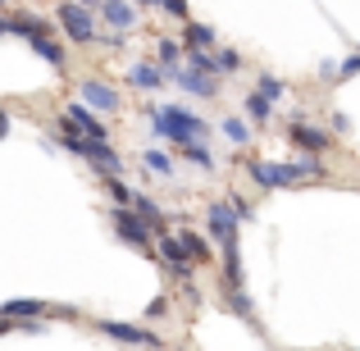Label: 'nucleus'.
Returning a JSON list of instances; mask_svg holds the SVG:
<instances>
[{"label": "nucleus", "mask_w": 360, "mask_h": 351, "mask_svg": "<svg viewBox=\"0 0 360 351\" xmlns=\"http://www.w3.org/2000/svg\"><path fill=\"white\" fill-rule=\"evenodd\" d=\"M128 82H132V87H141V91H155L160 82H165V73H160L155 64H132V69H128Z\"/></svg>", "instance_id": "22"}, {"label": "nucleus", "mask_w": 360, "mask_h": 351, "mask_svg": "<svg viewBox=\"0 0 360 351\" xmlns=\"http://www.w3.org/2000/svg\"><path fill=\"white\" fill-rule=\"evenodd\" d=\"M165 310H169V301H165V297H155V301H150V306H146V315L155 319V315H165Z\"/></svg>", "instance_id": "34"}, {"label": "nucleus", "mask_w": 360, "mask_h": 351, "mask_svg": "<svg viewBox=\"0 0 360 351\" xmlns=\"http://www.w3.org/2000/svg\"><path fill=\"white\" fill-rule=\"evenodd\" d=\"M224 137H229L233 146H246V141H251V128H246L242 119H224Z\"/></svg>", "instance_id": "30"}, {"label": "nucleus", "mask_w": 360, "mask_h": 351, "mask_svg": "<svg viewBox=\"0 0 360 351\" xmlns=\"http://www.w3.org/2000/svg\"><path fill=\"white\" fill-rule=\"evenodd\" d=\"M288 141H292V146H301V151H315V155H324V151H333L338 137H328L324 128H315V123L292 119V123H288Z\"/></svg>", "instance_id": "8"}, {"label": "nucleus", "mask_w": 360, "mask_h": 351, "mask_svg": "<svg viewBox=\"0 0 360 351\" xmlns=\"http://www.w3.org/2000/svg\"><path fill=\"white\" fill-rule=\"evenodd\" d=\"M356 51H360V46H356Z\"/></svg>", "instance_id": "41"}, {"label": "nucleus", "mask_w": 360, "mask_h": 351, "mask_svg": "<svg viewBox=\"0 0 360 351\" xmlns=\"http://www.w3.org/2000/svg\"><path fill=\"white\" fill-rule=\"evenodd\" d=\"M356 73H360V51L352 55V60H342V64L333 69V82H347V78H356Z\"/></svg>", "instance_id": "31"}, {"label": "nucleus", "mask_w": 360, "mask_h": 351, "mask_svg": "<svg viewBox=\"0 0 360 351\" xmlns=\"http://www.w3.org/2000/svg\"><path fill=\"white\" fill-rule=\"evenodd\" d=\"M9 328H14V319H9V315H0V338H5Z\"/></svg>", "instance_id": "36"}, {"label": "nucleus", "mask_w": 360, "mask_h": 351, "mask_svg": "<svg viewBox=\"0 0 360 351\" xmlns=\"http://www.w3.org/2000/svg\"><path fill=\"white\" fill-rule=\"evenodd\" d=\"M128 210H132V215H137V219H141V224H146V229H150V233H160V229H165V210H160V205H155V201H150V196H146V192H137V187H132V196H128Z\"/></svg>", "instance_id": "13"}, {"label": "nucleus", "mask_w": 360, "mask_h": 351, "mask_svg": "<svg viewBox=\"0 0 360 351\" xmlns=\"http://www.w3.org/2000/svg\"><path fill=\"white\" fill-rule=\"evenodd\" d=\"M219 255H224V288L242 283V246H238V237H224Z\"/></svg>", "instance_id": "17"}, {"label": "nucleus", "mask_w": 360, "mask_h": 351, "mask_svg": "<svg viewBox=\"0 0 360 351\" xmlns=\"http://www.w3.org/2000/svg\"><path fill=\"white\" fill-rule=\"evenodd\" d=\"M0 5H5V0H0Z\"/></svg>", "instance_id": "40"}, {"label": "nucleus", "mask_w": 360, "mask_h": 351, "mask_svg": "<svg viewBox=\"0 0 360 351\" xmlns=\"http://www.w3.org/2000/svg\"><path fill=\"white\" fill-rule=\"evenodd\" d=\"M78 5H87V9H96V5H101V0H78Z\"/></svg>", "instance_id": "38"}, {"label": "nucleus", "mask_w": 360, "mask_h": 351, "mask_svg": "<svg viewBox=\"0 0 360 351\" xmlns=\"http://www.w3.org/2000/svg\"><path fill=\"white\" fill-rule=\"evenodd\" d=\"M5 137H9V115L0 110V141H5Z\"/></svg>", "instance_id": "35"}, {"label": "nucleus", "mask_w": 360, "mask_h": 351, "mask_svg": "<svg viewBox=\"0 0 360 351\" xmlns=\"http://www.w3.org/2000/svg\"><path fill=\"white\" fill-rule=\"evenodd\" d=\"M101 183H105V192H110V201H119V205H128V196H132V187L123 183L119 174H101Z\"/></svg>", "instance_id": "27"}, {"label": "nucleus", "mask_w": 360, "mask_h": 351, "mask_svg": "<svg viewBox=\"0 0 360 351\" xmlns=\"http://www.w3.org/2000/svg\"><path fill=\"white\" fill-rule=\"evenodd\" d=\"M183 42L187 46H196V51H214V27L210 23H192V18H183Z\"/></svg>", "instance_id": "19"}, {"label": "nucleus", "mask_w": 360, "mask_h": 351, "mask_svg": "<svg viewBox=\"0 0 360 351\" xmlns=\"http://www.w3.org/2000/svg\"><path fill=\"white\" fill-rule=\"evenodd\" d=\"M178 242H183V251L192 255V264H210L214 260V246H210V237H205V233L187 229V233H178Z\"/></svg>", "instance_id": "18"}, {"label": "nucleus", "mask_w": 360, "mask_h": 351, "mask_svg": "<svg viewBox=\"0 0 360 351\" xmlns=\"http://www.w3.org/2000/svg\"><path fill=\"white\" fill-rule=\"evenodd\" d=\"M274 115V101L264 96V91H251V96H246V119H255V123H264Z\"/></svg>", "instance_id": "25"}, {"label": "nucleus", "mask_w": 360, "mask_h": 351, "mask_svg": "<svg viewBox=\"0 0 360 351\" xmlns=\"http://www.w3.org/2000/svg\"><path fill=\"white\" fill-rule=\"evenodd\" d=\"M137 5H155V0H137Z\"/></svg>", "instance_id": "39"}, {"label": "nucleus", "mask_w": 360, "mask_h": 351, "mask_svg": "<svg viewBox=\"0 0 360 351\" xmlns=\"http://www.w3.org/2000/svg\"><path fill=\"white\" fill-rule=\"evenodd\" d=\"M205 224H210V237H214V242H224V237H238V219H233L229 201H214L210 210H205Z\"/></svg>", "instance_id": "14"}, {"label": "nucleus", "mask_w": 360, "mask_h": 351, "mask_svg": "<svg viewBox=\"0 0 360 351\" xmlns=\"http://www.w3.org/2000/svg\"><path fill=\"white\" fill-rule=\"evenodd\" d=\"M224 306H229V310H233L238 319H246L251 328H260V319H255V301H251V297L242 292V283H233V288H224Z\"/></svg>", "instance_id": "15"}, {"label": "nucleus", "mask_w": 360, "mask_h": 351, "mask_svg": "<svg viewBox=\"0 0 360 351\" xmlns=\"http://www.w3.org/2000/svg\"><path fill=\"white\" fill-rule=\"evenodd\" d=\"M64 115L78 123L82 137H91V141H110V128L96 119V110H91V106H82V101H69V110H64Z\"/></svg>", "instance_id": "10"}, {"label": "nucleus", "mask_w": 360, "mask_h": 351, "mask_svg": "<svg viewBox=\"0 0 360 351\" xmlns=\"http://www.w3.org/2000/svg\"><path fill=\"white\" fill-rule=\"evenodd\" d=\"M82 160H91V165H96V174H123V160L115 155V146H110V141H91L87 137Z\"/></svg>", "instance_id": "12"}, {"label": "nucleus", "mask_w": 360, "mask_h": 351, "mask_svg": "<svg viewBox=\"0 0 360 351\" xmlns=\"http://www.w3.org/2000/svg\"><path fill=\"white\" fill-rule=\"evenodd\" d=\"M165 82H174V87H183V91H192V96H205V101H214L219 96V78L214 73H201V69H169L165 73Z\"/></svg>", "instance_id": "7"}, {"label": "nucleus", "mask_w": 360, "mask_h": 351, "mask_svg": "<svg viewBox=\"0 0 360 351\" xmlns=\"http://www.w3.org/2000/svg\"><path fill=\"white\" fill-rule=\"evenodd\" d=\"M246 174H251L255 187H297L301 183V169L297 160H283V165H269V160H246Z\"/></svg>", "instance_id": "5"}, {"label": "nucleus", "mask_w": 360, "mask_h": 351, "mask_svg": "<svg viewBox=\"0 0 360 351\" xmlns=\"http://www.w3.org/2000/svg\"><path fill=\"white\" fill-rule=\"evenodd\" d=\"M229 210H233V219H238V224H242V219H246V224L255 219V205H251V201H242V196H233V201H229Z\"/></svg>", "instance_id": "32"}, {"label": "nucleus", "mask_w": 360, "mask_h": 351, "mask_svg": "<svg viewBox=\"0 0 360 351\" xmlns=\"http://www.w3.org/2000/svg\"><path fill=\"white\" fill-rule=\"evenodd\" d=\"M78 96H82V106L101 110V115H115V110L123 106V101H119V91L110 87V82H101V78H87V82H78Z\"/></svg>", "instance_id": "9"}, {"label": "nucleus", "mask_w": 360, "mask_h": 351, "mask_svg": "<svg viewBox=\"0 0 360 351\" xmlns=\"http://www.w3.org/2000/svg\"><path fill=\"white\" fill-rule=\"evenodd\" d=\"M178 151H183V155L192 160L196 169H214V155H210V151H205V146H201V141H196V137H192V141H183V146H178Z\"/></svg>", "instance_id": "26"}, {"label": "nucleus", "mask_w": 360, "mask_h": 351, "mask_svg": "<svg viewBox=\"0 0 360 351\" xmlns=\"http://www.w3.org/2000/svg\"><path fill=\"white\" fill-rule=\"evenodd\" d=\"M255 91H264L269 101H283V96H288V82H283V78H274V73H260V82H255Z\"/></svg>", "instance_id": "29"}, {"label": "nucleus", "mask_w": 360, "mask_h": 351, "mask_svg": "<svg viewBox=\"0 0 360 351\" xmlns=\"http://www.w3.org/2000/svg\"><path fill=\"white\" fill-rule=\"evenodd\" d=\"M55 141H60L64 151H73V155H82V146H87V137L78 132V123H73L69 115H64L60 123H55Z\"/></svg>", "instance_id": "20"}, {"label": "nucleus", "mask_w": 360, "mask_h": 351, "mask_svg": "<svg viewBox=\"0 0 360 351\" xmlns=\"http://www.w3.org/2000/svg\"><path fill=\"white\" fill-rule=\"evenodd\" d=\"M242 69V55L238 51H210V73L224 78V73H238Z\"/></svg>", "instance_id": "24"}, {"label": "nucleus", "mask_w": 360, "mask_h": 351, "mask_svg": "<svg viewBox=\"0 0 360 351\" xmlns=\"http://www.w3.org/2000/svg\"><path fill=\"white\" fill-rule=\"evenodd\" d=\"M155 55H160V73L178 69V64H183V42H174V37H160Z\"/></svg>", "instance_id": "23"}, {"label": "nucleus", "mask_w": 360, "mask_h": 351, "mask_svg": "<svg viewBox=\"0 0 360 351\" xmlns=\"http://www.w3.org/2000/svg\"><path fill=\"white\" fill-rule=\"evenodd\" d=\"M46 310H51L46 301H37V297H18V301H5V306H0V315H9V319H14V328H18V324H37Z\"/></svg>", "instance_id": "11"}, {"label": "nucleus", "mask_w": 360, "mask_h": 351, "mask_svg": "<svg viewBox=\"0 0 360 351\" xmlns=\"http://www.w3.org/2000/svg\"><path fill=\"white\" fill-rule=\"evenodd\" d=\"M141 165H146V169H155L160 178H174V160H169L165 151H146V155H141Z\"/></svg>", "instance_id": "28"}, {"label": "nucleus", "mask_w": 360, "mask_h": 351, "mask_svg": "<svg viewBox=\"0 0 360 351\" xmlns=\"http://www.w3.org/2000/svg\"><path fill=\"white\" fill-rule=\"evenodd\" d=\"M150 255H160V260H165L169 269L178 274V283H183V292H187V297L196 301V288H192V269H196V264H192V255L183 251V242H178V237L169 233V229H160V233H155V242H150Z\"/></svg>", "instance_id": "2"}, {"label": "nucleus", "mask_w": 360, "mask_h": 351, "mask_svg": "<svg viewBox=\"0 0 360 351\" xmlns=\"http://www.w3.org/2000/svg\"><path fill=\"white\" fill-rule=\"evenodd\" d=\"M0 37H9V18L5 14H0Z\"/></svg>", "instance_id": "37"}, {"label": "nucleus", "mask_w": 360, "mask_h": 351, "mask_svg": "<svg viewBox=\"0 0 360 351\" xmlns=\"http://www.w3.org/2000/svg\"><path fill=\"white\" fill-rule=\"evenodd\" d=\"M55 27H60L69 42H78V46H91V42H96V23H91V9H87V5H78V0H64V5H60V14H55Z\"/></svg>", "instance_id": "3"}, {"label": "nucleus", "mask_w": 360, "mask_h": 351, "mask_svg": "<svg viewBox=\"0 0 360 351\" xmlns=\"http://www.w3.org/2000/svg\"><path fill=\"white\" fill-rule=\"evenodd\" d=\"M150 128H155V137H169L174 146H183V141H192V137H201V132H205V119L169 101L165 110H150Z\"/></svg>", "instance_id": "1"}, {"label": "nucleus", "mask_w": 360, "mask_h": 351, "mask_svg": "<svg viewBox=\"0 0 360 351\" xmlns=\"http://www.w3.org/2000/svg\"><path fill=\"white\" fill-rule=\"evenodd\" d=\"M155 5L165 9V14H174L178 23H183V18H187V0H155Z\"/></svg>", "instance_id": "33"}, {"label": "nucleus", "mask_w": 360, "mask_h": 351, "mask_svg": "<svg viewBox=\"0 0 360 351\" xmlns=\"http://www.w3.org/2000/svg\"><path fill=\"white\" fill-rule=\"evenodd\" d=\"M96 328L105 338H115V343H128V347H165L160 333H150L141 324H123V319H96Z\"/></svg>", "instance_id": "6"}, {"label": "nucleus", "mask_w": 360, "mask_h": 351, "mask_svg": "<svg viewBox=\"0 0 360 351\" xmlns=\"http://www.w3.org/2000/svg\"><path fill=\"white\" fill-rule=\"evenodd\" d=\"M27 46H32V51L41 55L46 64H51V69H64V64H69V60H64V46L55 42V37H32V42H27Z\"/></svg>", "instance_id": "21"}, {"label": "nucleus", "mask_w": 360, "mask_h": 351, "mask_svg": "<svg viewBox=\"0 0 360 351\" xmlns=\"http://www.w3.org/2000/svg\"><path fill=\"white\" fill-rule=\"evenodd\" d=\"M110 224H115V233H119V242L123 246H132V251H141V255H150V242H155V233L146 229V224L137 219V215L128 210V205H110Z\"/></svg>", "instance_id": "4"}, {"label": "nucleus", "mask_w": 360, "mask_h": 351, "mask_svg": "<svg viewBox=\"0 0 360 351\" xmlns=\"http://www.w3.org/2000/svg\"><path fill=\"white\" fill-rule=\"evenodd\" d=\"M101 18H105L110 27H119V32H132L137 27V14H132V5H123V0H101Z\"/></svg>", "instance_id": "16"}]
</instances>
